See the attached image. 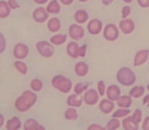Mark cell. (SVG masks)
Instances as JSON below:
<instances>
[{"label":"cell","mask_w":149,"mask_h":130,"mask_svg":"<svg viewBox=\"0 0 149 130\" xmlns=\"http://www.w3.org/2000/svg\"><path fill=\"white\" fill-rule=\"evenodd\" d=\"M29 49L28 46L23 43H17L13 48V55L15 58L23 60L28 56Z\"/></svg>","instance_id":"7"},{"label":"cell","mask_w":149,"mask_h":130,"mask_svg":"<svg viewBox=\"0 0 149 130\" xmlns=\"http://www.w3.org/2000/svg\"><path fill=\"white\" fill-rule=\"evenodd\" d=\"M119 29L125 34H130L132 33L133 31L135 30V22L130 18L122 19L119 22Z\"/></svg>","instance_id":"10"},{"label":"cell","mask_w":149,"mask_h":130,"mask_svg":"<svg viewBox=\"0 0 149 130\" xmlns=\"http://www.w3.org/2000/svg\"><path fill=\"white\" fill-rule=\"evenodd\" d=\"M97 92H98L99 95L101 96H104L106 94V85H105L104 82L103 80H100L98 81L97 85Z\"/></svg>","instance_id":"34"},{"label":"cell","mask_w":149,"mask_h":130,"mask_svg":"<svg viewBox=\"0 0 149 130\" xmlns=\"http://www.w3.org/2000/svg\"><path fill=\"white\" fill-rule=\"evenodd\" d=\"M22 122L18 117H13L6 123V129L7 130H19L21 128Z\"/></svg>","instance_id":"19"},{"label":"cell","mask_w":149,"mask_h":130,"mask_svg":"<svg viewBox=\"0 0 149 130\" xmlns=\"http://www.w3.org/2000/svg\"><path fill=\"white\" fill-rule=\"evenodd\" d=\"M47 27L50 32H57L61 27V21L57 18H52L47 22Z\"/></svg>","instance_id":"23"},{"label":"cell","mask_w":149,"mask_h":130,"mask_svg":"<svg viewBox=\"0 0 149 130\" xmlns=\"http://www.w3.org/2000/svg\"><path fill=\"white\" fill-rule=\"evenodd\" d=\"M37 96L34 92L26 90L22 93L15 102V108L20 112H26L36 104Z\"/></svg>","instance_id":"1"},{"label":"cell","mask_w":149,"mask_h":130,"mask_svg":"<svg viewBox=\"0 0 149 130\" xmlns=\"http://www.w3.org/2000/svg\"><path fill=\"white\" fill-rule=\"evenodd\" d=\"M37 130H46V129H45V127L43 126H42V125H41L40 126H39V128Z\"/></svg>","instance_id":"48"},{"label":"cell","mask_w":149,"mask_h":130,"mask_svg":"<svg viewBox=\"0 0 149 130\" xmlns=\"http://www.w3.org/2000/svg\"><path fill=\"white\" fill-rule=\"evenodd\" d=\"M149 102V94L146 95L145 96L143 97V105H148Z\"/></svg>","instance_id":"44"},{"label":"cell","mask_w":149,"mask_h":130,"mask_svg":"<svg viewBox=\"0 0 149 130\" xmlns=\"http://www.w3.org/2000/svg\"><path fill=\"white\" fill-rule=\"evenodd\" d=\"M79 1H81V2H85V1H88V0H79Z\"/></svg>","instance_id":"50"},{"label":"cell","mask_w":149,"mask_h":130,"mask_svg":"<svg viewBox=\"0 0 149 130\" xmlns=\"http://www.w3.org/2000/svg\"><path fill=\"white\" fill-rule=\"evenodd\" d=\"M89 18V15L84 10H79L74 14V20L79 24H82L87 22Z\"/></svg>","instance_id":"21"},{"label":"cell","mask_w":149,"mask_h":130,"mask_svg":"<svg viewBox=\"0 0 149 130\" xmlns=\"http://www.w3.org/2000/svg\"><path fill=\"white\" fill-rule=\"evenodd\" d=\"M119 36V32L117 26L113 23L107 24L103 30V37L106 40L113 42L116 40Z\"/></svg>","instance_id":"5"},{"label":"cell","mask_w":149,"mask_h":130,"mask_svg":"<svg viewBox=\"0 0 149 130\" xmlns=\"http://www.w3.org/2000/svg\"><path fill=\"white\" fill-rule=\"evenodd\" d=\"M143 130H149V116H146L142 124Z\"/></svg>","instance_id":"41"},{"label":"cell","mask_w":149,"mask_h":130,"mask_svg":"<svg viewBox=\"0 0 149 130\" xmlns=\"http://www.w3.org/2000/svg\"><path fill=\"white\" fill-rule=\"evenodd\" d=\"M115 104L109 99H103L99 103V109L103 113L109 114L114 110Z\"/></svg>","instance_id":"14"},{"label":"cell","mask_w":149,"mask_h":130,"mask_svg":"<svg viewBox=\"0 0 149 130\" xmlns=\"http://www.w3.org/2000/svg\"><path fill=\"white\" fill-rule=\"evenodd\" d=\"M83 99L80 95L78 94H71L67 98L66 103L68 107L71 108H79L83 103Z\"/></svg>","instance_id":"17"},{"label":"cell","mask_w":149,"mask_h":130,"mask_svg":"<svg viewBox=\"0 0 149 130\" xmlns=\"http://www.w3.org/2000/svg\"><path fill=\"white\" fill-rule=\"evenodd\" d=\"M145 87L143 86H135L130 91V96L132 98H141L145 93Z\"/></svg>","instance_id":"22"},{"label":"cell","mask_w":149,"mask_h":130,"mask_svg":"<svg viewBox=\"0 0 149 130\" xmlns=\"http://www.w3.org/2000/svg\"><path fill=\"white\" fill-rule=\"evenodd\" d=\"M31 88L35 92L40 91L43 88V83L39 79H33L31 82Z\"/></svg>","instance_id":"33"},{"label":"cell","mask_w":149,"mask_h":130,"mask_svg":"<svg viewBox=\"0 0 149 130\" xmlns=\"http://www.w3.org/2000/svg\"><path fill=\"white\" fill-rule=\"evenodd\" d=\"M64 117L66 120L68 121H76L78 118V112H77V110L75 109V108H71L69 107L68 108H67L66 110L65 111V113H64Z\"/></svg>","instance_id":"28"},{"label":"cell","mask_w":149,"mask_h":130,"mask_svg":"<svg viewBox=\"0 0 149 130\" xmlns=\"http://www.w3.org/2000/svg\"><path fill=\"white\" fill-rule=\"evenodd\" d=\"M138 4L143 8H148L149 7V0H137Z\"/></svg>","instance_id":"40"},{"label":"cell","mask_w":149,"mask_h":130,"mask_svg":"<svg viewBox=\"0 0 149 130\" xmlns=\"http://www.w3.org/2000/svg\"><path fill=\"white\" fill-rule=\"evenodd\" d=\"M147 107H149V102H148V105H147Z\"/></svg>","instance_id":"52"},{"label":"cell","mask_w":149,"mask_h":130,"mask_svg":"<svg viewBox=\"0 0 149 130\" xmlns=\"http://www.w3.org/2000/svg\"><path fill=\"white\" fill-rule=\"evenodd\" d=\"M46 10L48 13L51 14H58L61 11V6L59 2L57 0H52L48 4Z\"/></svg>","instance_id":"26"},{"label":"cell","mask_w":149,"mask_h":130,"mask_svg":"<svg viewBox=\"0 0 149 130\" xmlns=\"http://www.w3.org/2000/svg\"><path fill=\"white\" fill-rule=\"evenodd\" d=\"M101 1L103 4H105V5H109L111 3L113 2V0H101Z\"/></svg>","instance_id":"47"},{"label":"cell","mask_w":149,"mask_h":130,"mask_svg":"<svg viewBox=\"0 0 149 130\" xmlns=\"http://www.w3.org/2000/svg\"><path fill=\"white\" fill-rule=\"evenodd\" d=\"M36 4H45L48 0H33Z\"/></svg>","instance_id":"46"},{"label":"cell","mask_w":149,"mask_h":130,"mask_svg":"<svg viewBox=\"0 0 149 130\" xmlns=\"http://www.w3.org/2000/svg\"><path fill=\"white\" fill-rule=\"evenodd\" d=\"M125 3H131L132 0H123Z\"/></svg>","instance_id":"49"},{"label":"cell","mask_w":149,"mask_h":130,"mask_svg":"<svg viewBox=\"0 0 149 130\" xmlns=\"http://www.w3.org/2000/svg\"><path fill=\"white\" fill-rule=\"evenodd\" d=\"M11 13V9L9 7L8 3L4 0L0 1V18H6Z\"/></svg>","instance_id":"24"},{"label":"cell","mask_w":149,"mask_h":130,"mask_svg":"<svg viewBox=\"0 0 149 130\" xmlns=\"http://www.w3.org/2000/svg\"><path fill=\"white\" fill-rule=\"evenodd\" d=\"M67 39V34H58L49 39V42L51 44L55 45H61L65 43Z\"/></svg>","instance_id":"27"},{"label":"cell","mask_w":149,"mask_h":130,"mask_svg":"<svg viewBox=\"0 0 149 130\" xmlns=\"http://www.w3.org/2000/svg\"><path fill=\"white\" fill-rule=\"evenodd\" d=\"M68 34L74 40H80L84 36V29L78 24H71L68 28Z\"/></svg>","instance_id":"8"},{"label":"cell","mask_w":149,"mask_h":130,"mask_svg":"<svg viewBox=\"0 0 149 130\" xmlns=\"http://www.w3.org/2000/svg\"><path fill=\"white\" fill-rule=\"evenodd\" d=\"M147 89H148V91H149V83L148 84V86H147Z\"/></svg>","instance_id":"51"},{"label":"cell","mask_w":149,"mask_h":130,"mask_svg":"<svg viewBox=\"0 0 149 130\" xmlns=\"http://www.w3.org/2000/svg\"><path fill=\"white\" fill-rule=\"evenodd\" d=\"M74 71L79 77H85L88 74L89 67L84 61H79L76 64Z\"/></svg>","instance_id":"18"},{"label":"cell","mask_w":149,"mask_h":130,"mask_svg":"<svg viewBox=\"0 0 149 130\" xmlns=\"http://www.w3.org/2000/svg\"><path fill=\"white\" fill-rule=\"evenodd\" d=\"M87 130H106V129L101 125H99L97 124H90L88 126Z\"/></svg>","instance_id":"39"},{"label":"cell","mask_w":149,"mask_h":130,"mask_svg":"<svg viewBox=\"0 0 149 130\" xmlns=\"http://www.w3.org/2000/svg\"><path fill=\"white\" fill-rule=\"evenodd\" d=\"M103 29V23L98 19H93L87 25V30L89 33L93 35H97L101 32Z\"/></svg>","instance_id":"12"},{"label":"cell","mask_w":149,"mask_h":130,"mask_svg":"<svg viewBox=\"0 0 149 130\" xmlns=\"http://www.w3.org/2000/svg\"><path fill=\"white\" fill-rule=\"evenodd\" d=\"M142 116H143L142 111H141L140 109L135 110L132 115V118H133L136 122H138V124H140V123L141 122V121H142Z\"/></svg>","instance_id":"35"},{"label":"cell","mask_w":149,"mask_h":130,"mask_svg":"<svg viewBox=\"0 0 149 130\" xmlns=\"http://www.w3.org/2000/svg\"><path fill=\"white\" fill-rule=\"evenodd\" d=\"M4 117L1 113H0V128L4 125Z\"/></svg>","instance_id":"45"},{"label":"cell","mask_w":149,"mask_h":130,"mask_svg":"<svg viewBox=\"0 0 149 130\" xmlns=\"http://www.w3.org/2000/svg\"><path fill=\"white\" fill-rule=\"evenodd\" d=\"M90 86L89 83H78L74 86V92L76 94L81 95L87 90H88V87Z\"/></svg>","instance_id":"32"},{"label":"cell","mask_w":149,"mask_h":130,"mask_svg":"<svg viewBox=\"0 0 149 130\" xmlns=\"http://www.w3.org/2000/svg\"><path fill=\"white\" fill-rule=\"evenodd\" d=\"M87 54V45H84L80 47V57H84Z\"/></svg>","instance_id":"42"},{"label":"cell","mask_w":149,"mask_h":130,"mask_svg":"<svg viewBox=\"0 0 149 130\" xmlns=\"http://www.w3.org/2000/svg\"><path fill=\"white\" fill-rule=\"evenodd\" d=\"M7 3H8V5L10 7V9H13V10H15V9L19 8L20 7V4L17 3L16 0H8Z\"/></svg>","instance_id":"38"},{"label":"cell","mask_w":149,"mask_h":130,"mask_svg":"<svg viewBox=\"0 0 149 130\" xmlns=\"http://www.w3.org/2000/svg\"><path fill=\"white\" fill-rule=\"evenodd\" d=\"M33 19L37 23H45L49 18V13L43 7H39L33 10L32 13Z\"/></svg>","instance_id":"9"},{"label":"cell","mask_w":149,"mask_h":130,"mask_svg":"<svg viewBox=\"0 0 149 130\" xmlns=\"http://www.w3.org/2000/svg\"><path fill=\"white\" fill-rule=\"evenodd\" d=\"M122 127L125 130H139V124L132 116H127L122 120Z\"/></svg>","instance_id":"16"},{"label":"cell","mask_w":149,"mask_h":130,"mask_svg":"<svg viewBox=\"0 0 149 130\" xmlns=\"http://www.w3.org/2000/svg\"><path fill=\"white\" fill-rule=\"evenodd\" d=\"M6 46H7V41L5 37L1 32H0V54L5 51Z\"/></svg>","instance_id":"36"},{"label":"cell","mask_w":149,"mask_h":130,"mask_svg":"<svg viewBox=\"0 0 149 130\" xmlns=\"http://www.w3.org/2000/svg\"><path fill=\"white\" fill-rule=\"evenodd\" d=\"M131 111L130 110L127 109V108H119V109L116 110L113 114H112V117L115 118H125V117L128 116L130 114Z\"/></svg>","instance_id":"30"},{"label":"cell","mask_w":149,"mask_h":130,"mask_svg":"<svg viewBox=\"0 0 149 130\" xmlns=\"http://www.w3.org/2000/svg\"><path fill=\"white\" fill-rule=\"evenodd\" d=\"M36 48L39 55L45 58H51L55 53V48L47 41H39L36 44Z\"/></svg>","instance_id":"4"},{"label":"cell","mask_w":149,"mask_h":130,"mask_svg":"<svg viewBox=\"0 0 149 130\" xmlns=\"http://www.w3.org/2000/svg\"><path fill=\"white\" fill-rule=\"evenodd\" d=\"M14 66L16 70L22 74H26L28 72V67L21 60H17L14 62Z\"/></svg>","instance_id":"31"},{"label":"cell","mask_w":149,"mask_h":130,"mask_svg":"<svg viewBox=\"0 0 149 130\" xmlns=\"http://www.w3.org/2000/svg\"><path fill=\"white\" fill-rule=\"evenodd\" d=\"M116 80L122 86H131L136 81V76L131 69L123 67L116 73Z\"/></svg>","instance_id":"2"},{"label":"cell","mask_w":149,"mask_h":130,"mask_svg":"<svg viewBox=\"0 0 149 130\" xmlns=\"http://www.w3.org/2000/svg\"><path fill=\"white\" fill-rule=\"evenodd\" d=\"M106 96L111 101H116L121 96V89L116 85H111L106 89Z\"/></svg>","instance_id":"13"},{"label":"cell","mask_w":149,"mask_h":130,"mask_svg":"<svg viewBox=\"0 0 149 130\" xmlns=\"http://www.w3.org/2000/svg\"><path fill=\"white\" fill-rule=\"evenodd\" d=\"M116 104L118 106L121 108H127L129 109L132 104V99L130 96L127 95H123L121 96L119 99L116 100Z\"/></svg>","instance_id":"20"},{"label":"cell","mask_w":149,"mask_h":130,"mask_svg":"<svg viewBox=\"0 0 149 130\" xmlns=\"http://www.w3.org/2000/svg\"><path fill=\"white\" fill-rule=\"evenodd\" d=\"M121 126V121L118 118H113L106 124V130H117Z\"/></svg>","instance_id":"29"},{"label":"cell","mask_w":149,"mask_h":130,"mask_svg":"<svg viewBox=\"0 0 149 130\" xmlns=\"http://www.w3.org/2000/svg\"><path fill=\"white\" fill-rule=\"evenodd\" d=\"M149 56V51L148 50H141L136 53L134 58L133 65L134 67H140L143 64H145Z\"/></svg>","instance_id":"11"},{"label":"cell","mask_w":149,"mask_h":130,"mask_svg":"<svg viewBox=\"0 0 149 130\" xmlns=\"http://www.w3.org/2000/svg\"><path fill=\"white\" fill-rule=\"evenodd\" d=\"M99 96L100 95H99L97 91H96L95 89H90L85 91L84 96H83V100L87 105L93 106L98 102Z\"/></svg>","instance_id":"6"},{"label":"cell","mask_w":149,"mask_h":130,"mask_svg":"<svg viewBox=\"0 0 149 130\" xmlns=\"http://www.w3.org/2000/svg\"><path fill=\"white\" fill-rule=\"evenodd\" d=\"M131 13V8L129 6H125L122 10V17L123 19H126Z\"/></svg>","instance_id":"37"},{"label":"cell","mask_w":149,"mask_h":130,"mask_svg":"<svg viewBox=\"0 0 149 130\" xmlns=\"http://www.w3.org/2000/svg\"><path fill=\"white\" fill-rule=\"evenodd\" d=\"M61 2L64 5H70L73 3L74 0H60Z\"/></svg>","instance_id":"43"},{"label":"cell","mask_w":149,"mask_h":130,"mask_svg":"<svg viewBox=\"0 0 149 130\" xmlns=\"http://www.w3.org/2000/svg\"><path fill=\"white\" fill-rule=\"evenodd\" d=\"M51 84L53 86L54 89L63 93H69V91L72 89L71 80L61 74H58L53 77L51 81Z\"/></svg>","instance_id":"3"},{"label":"cell","mask_w":149,"mask_h":130,"mask_svg":"<svg viewBox=\"0 0 149 130\" xmlns=\"http://www.w3.org/2000/svg\"><path fill=\"white\" fill-rule=\"evenodd\" d=\"M41 124L38 123L36 120L33 118H29L23 124V129L24 130H37Z\"/></svg>","instance_id":"25"},{"label":"cell","mask_w":149,"mask_h":130,"mask_svg":"<svg viewBox=\"0 0 149 130\" xmlns=\"http://www.w3.org/2000/svg\"><path fill=\"white\" fill-rule=\"evenodd\" d=\"M67 54L73 58H77L80 57V47L76 42H70L67 45Z\"/></svg>","instance_id":"15"}]
</instances>
